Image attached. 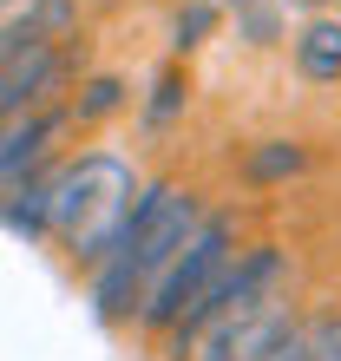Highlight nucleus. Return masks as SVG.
Masks as SVG:
<instances>
[{
  "label": "nucleus",
  "mask_w": 341,
  "mask_h": 361,
  "mask_svg": "<svg viewBox=\"0 0 341 361\" xmlns=\"http://www.w3.org/2000/svg\"><path fill=\"white\" fill-rule=\"evenodd\" d=\"M204 224V204H197V190H184V184H170V178H151V184H138V197H132V217H125L118 230V243L105 250V263L92 269V302L105 322H125V315H138V295L144 283L178 257V250L190 243V230Z\"/></svg>",
  "instance_id": "obj_1"
},
{
  "label": "nucleus",
  "mask_w": 341,
  "mask_h": 361,
  "mask_svg": "<svg viewBox=\"0 0 341 361\" xmlns=\"http://www.w3.org/2000/svg\"><path fill=\"white\" fill-rule=\"evenodd\" d=\"M184 105H190V79H184V66H164L158 86H151V99H144V125H151V132H164V125L178 118Z\"/></svg>",
  "instance_id": "obj_8"
},
{
  "label": "nucleus",
  "mask_w": 341,
  "mask_h": 361,
  "mask_svg": "<svg viewBox=\"0 0 341 361\" xmlns=\"http://www.w3.org/2000/svg\"><path fill=\"white\" fill-rule=\"evenodd\" d=\"M210 7H217V13H223V7H243V0H210Z\"/></svg>",
  "instance_id": "obj_15"
},
{
  "label": "nucleus",
  "mask_w": 341,
  "mask_h": 361,
  "mask_svg": "<svg viewBox=\"0 0 341 361\" xmlns=\"http://www.w3.org/2000/svg\"><path fill=\"white\" fill-rule=\"evenodd\" d=\"M237 39L275 47V39H283V7H275V0H243V7H237Z\"/></svg>",
  "instance_id": "obj_9"
},
{
  "label": "nucleus",
  "mask_w": 341,
  "mask_h": 361,
  "mask_svg": "<svg viewBox=\"0 0 341 361\" xmlns=\"http://www.w3.org/2000/svg\"><path fill=\"white\" fill-rule=\"evenodd\" d=\"M237 250H243V243H237V217H230V210H204V224L190 230V243L151 276V283H144V295H138V322L151 329V335H170V329H178V315L197 302L204 283H210V276H217L230 257H237Z\"/></svg>",
  "instance_id": "obj_4"
},
{
  "label": "nucleus",
  "mask_w": 341,
  "mask_h": 361,
  "mask_svg": "<svg viewBox=\"0 0 341 361\" xmlns=\"http://www.w3.org/2000/svg\"><path fill=\"white\" fill-rule=\"evenodd\" d=\"M66 125H73L66 105H39V112L13 118L7 132H0V190H13L20 178H33V171H46V152L66 138Z\"/></svg>",
  "instance_id": "obj_5"
},
{
  "label": "nucleus",
  "mask_w": 341,
  "mask_h": 361,
  "mask_svg": "<svg viewBox=\"0 0 341 361\" xmlns=\"http://www.w3.org/2000/svg\"><path fill=\"white\" fill-rule=\"evenodd\" d=\"M13 7H20V0H0V13H13Z\"/></svg>",
  "instance_id": "obj_16"
},
{
  "label": "nucleus",
  "mask_w": 341,
  "mask_h": 361,
  "mask_svg": "<svg viewBox=\"0 0 341 361\" xmlns=\"http://www.w3.org/2000/svg\"><path fill=\"white\" fill-rule=\"evenodd\" d=\"M289 59L309 86H341V20L335 13H309L289 33Z\"/></svg>",
  "instance_id": "obj_6"
},
{
  "label": "nucleus",
  "mask_w": 341,
  "mask_h": 361,
  "mask_svg": "<svg viewBox=\"0 0 341 361\" xmlns=\"http://www.w3.org/2000/svg\"><path fill=\"white\" fill-rule=\"evenodd\" d=\"M309 361H341V315H315L309 322Z\"/></svg>",
  "instance_id": "obj_12"
},
{
  "label": "nucleus",
  "mask_w": 341,
  "mask_h": 361,
  "mask_svg": "<svg viewBox=\"0 0 341 361\" xmlns=\"http://www.w3.org/2000/svg\"><path fill=\"white\" fill-rule=\"evenodd\" d=\"M132 197H138V178L125 158H112V152L66 158L46 171V237L66 243L73 263L99 269L105 250L118 243L125 217H132Z\"/></svg>",
  "instance_id": "obj_3"
},
{
  "label": "nucleus",
  "mask_w": 341,
  "mask_h": 361,
  "mask_svg": "<svg viewBox=\"0 0 341 361\" xmlns=\"http://www.w3.org/2000/svg\"><path fill=\"white\" fill-rule=\"evenodd\" d=\"M256 361H309V322H289L263 355H256Z\"/></svg>",
  "instance_id": "obj_13"
},
{
  "label": "nucleus",
  "mask_w": 341,
  "mask_h": 361,
  "mask_svg": "<svg viewBox=\"0 0 341 361\" xmlns=\"http://www.w3.org/2000/svg\"><path fill=\"white\" fill-rule=\"evenodd\" d=\"M210 27H217V7L210 0H190V7H178V20H170V53H197Z\"/></svg>",
  "instance_id": "obj_11"
},
{
  "label": "nucleus",
  "mask_w": 341,
  "mask_h": 361,
  "mask_svg": "<svg viewBox=\"0 0 341 361\" xmlns=\"http://www.w3.org/2000/svg\"><path fill=\"white\" fill-rule=\"evenodd\" d=\"M283 276H289V257L275 243H249L237 250L217 276L204 283V295L178 315V329L164 335L170 342V361H223L230 342L275 302V289H283Z\"/></svg>",
  "instance_id": "obj_2"
},
{
  "label": "nucleus",
  "mask_w": 341,
  "mask_h": 361,
  "mask_svg": "<svg viewBox=\"0 0 341 361\" xmlns=\"http://www.w3.org/2000/svg\"><path fill=\"white\" fill-rule=\"evenodd\" d=\"M118 105H125V79L99 73V79H85V86H79V105H73V118H79V125H92V118H112Z\"/></svg>",
  "instance_id": "obj_10"
},
{
  "label": "nucleus",
  "mask_w": 341,
  "mask_h": 361,
  "mask_svg": "<svg viewBox=\"0 0 341 361\" xmlns=\"http://www.w3.org/2000/svg\"><path fill=\"white\" fill-rule=\"evenodd\" d=\"M275 7H309V13H322L328 0H275Z\"/></svg>",
  "instance_id": "obj_14"
},
{
  "label": "nucleus",
  "mask_w": 341,
  "mask_h": 361,
  "mask_svg": "<svg viewBox=\"0 0 341 361\" xmlns=\"http://www.w3.org/2000/svg\"><path fill=\"white\" fill-rule=\"evenodd\" d=\"M328 13H335V20H341V0H328Z\"/></svg>",
  "instance_id": "obj_17"
},
{
  "label": "nucleus",
  "mask_w": 341,
  "mask_h": 361,
  "mask_svg": "<svg viewBox=\"0 0 341 361\" xmlns=\"http://www.w3.org/2000/svg\"><path fill=\"white\" fill-rule=\"evenodd\" d=\"M309 171V145L302 138H263L243 152V178L249 184H283V178H302Z\"/></svg>",
  "instance_id": "obj_7"
}]
</instances>
